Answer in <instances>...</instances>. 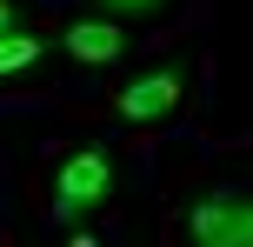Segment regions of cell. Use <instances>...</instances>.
I'll list each match as a JSON object with an SVG mask.
<instances>
[{
  "instance_id": "6da1fadb",
  "label": "cell",
  "mask_w": 253,
  "mask_h": 247,
  "mask_svg": "<svg viewBox=\"0 0 253 247\" xmlns=\"http://www.w3.org/2000/svg\"><path fill=\"white\" fill-rule=\"evenodd\" d=\"M187 234L200 247H247L253 241V194H240V187L207 194L200 207L187 214Z\"/></svg>"
},
{
  "instance_id": "7a4b0ae2",
  "label": "cell",
  "mask_w": 253,
  "mask_h": 247,
  "mask_svg": "<svg viewBox=\"0 0 253 247\" xmlns=\"http://www.w3.org/2000/svg\"><path fill=\"white\" fill-rule=\"evenodd\" d=\"M180 100H187V60H167V67H153V74L126 80V87L114 94L120 120H167Z\"/></svg>"
},
{
  "instance_id": "3957f363",
  "label": "cell",
  "mask_w": 253,
  "mask_h": 247,
  "mask_svg": "<svg viewBox=\"0 0 253 247\" xmlns=\"http://www.w3.org/2000/svg\"><path fill=\"white\" fill-rule=\"evenodd\" d=\"M107 194H114V160H107L100 147H87V154H74L60 167V200H53V214H60V221L93 214V207H107Z\"/></svg>"
},
{
  "instance_id": "277c9868",
  "label": "cell",
  "mask_w": 253,
  "mask_h": 247,
  "mask_svg": "<svg viewBox=\"0 0 253 247\" xmlns=\"http://www.w3.org/2000/svg\"><path fill=\"white\" fill-rule=\"evenodd\" d=\"M60 47L74 53V60H87V67H107V60H120V53H126V20H107V13H74V20H67V34H60Z\"/></svg>"
},
{
  "instance_id": "5b68a950",
  "label": "cell",
  "mask_w": 253,
  "mask_h": 247,
  "mask_svg": "<svg viewBox=\"0 0 253 247\" xmlns=\"http://www.w3.org/2000/svg\"><path fill=\"white\" fill-rule=\"evenodd\" d=\"M47 60V40L40 34H0V80H13V74H34V67Z\"/></svg>"
},
{
  "instance_id": "8992f818",
  "label": "cell",
  "mask_w": 253,
  "mask_h": 247,
  "mask_svg": "<svg viewBox=\"0 0 253 247\" xmlns=\"http://www.w3.org/2000/svg\"><path fill=\"white\" fill-rule=\"evenodd\" d=\"M93 13H107V20H160L173 0H87Z\"/></svg>"
},
{
  "instance_id": "52a82bcc",
  "label": "cell",
  "mask_w": 253,
  "mask_h": 247,
  "mask_svg": "<svg viewBox=\"0 0 253 247\" xmlns=\"http://www.w3.org/2000/svg\"><path fill=\"white\" fill-rule=\"evenodd\" d=\"M20 27H27L20 7H13V0H0V34H20Z\"/></svg>"
}]
</instances>
